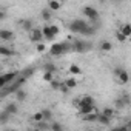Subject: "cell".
Wrapping results in <instances>:
<instances>
[{"mask_svg": "<svg viewBox=\"0 0 131 131\" xmlns=\"http://www.w3.org/2000/svg\"><path fill=\"white\" fill-rule=\"evenodd\" d=\"M70 29L73 32H80V34H93V28L88 26V23L85 20H80V19H76L71 25H70Z\"/></svg>", "mask_w": 131, "mask_h": 131, "instance_id": "6da1fadb", "label": "cell"}, {"mask_svg": "<svg viewBox=\"0 0 131 131\" xmlns=\"http://www.w3.org/2000/svg\"><path fill=\"white\" fill-rule=\"evenodd\" d=\"M68 49H71V46H70L68 43H54V45H51L49 52H51L52 56H62V54L67 52Z\"/></svg>", "mask_w": 131, "mask_h": 131, "instance_id": "7a4b0ae2", "label": "cell"}, {"mask_svg": "<svg viewBox=\"0 0 131 131\" xmlns=\"http://www.w3.org/2000/svg\"><path fill=\"white\" fill-rule=\"evenodd\" d=\"M42 39H43L42 29L32 28V29L29 31V40H31V42H34V43H39V42H42Z\"/></svg>", "mask_w": 131, "mask_h": 131, "instance_id": "3957f363", "label": "cell"}, {"mask_svg": "<svg viewBox=\"0 0 131 131\" xmlns=\"http://www.w3.org/2000/svg\"><path fill=\"white\" fill-rule=\"evenodd\" d=\"M83 14H85L90 20H97V19H99V13H97V9L93 8V6H85V8H83Z\"/></svg>", "mask_w": 131, "mask_h": 131, "instance_id": "277c9868", "label": "cell"}, {"mask_svg": "<svg viewBox=\"0 0 131 131\" xmlns=\"http://www.w3.org/2000/svg\"><path fill=\"white\" fill-rule=\"evenodd\" d=\"M116 76L119 77V83H122V85H125L126 82H128V73L125 71V70H120V68H116Z\"/></svg>", "mask_w": 131, "mask_h": 131, "instance_id": "5b68a950", "label": "cell"}, {"mask_svg": "<svg viewBox=\"0 0 131 131\" xmlns=\"http://www.w3.org/2000/svg\"><path fill=\"white\" fill-rule=\"evenodd\" d=\"M13 37H14L13 31H9V29H0V39H2V40L8 42V40H13Z\"/></svg>", "mask_w": 131, "mask_h": 131, "instance_id": "8992f818", "label": "cell"}, {"mask_svg": "<svg viewBox=\"0 0 131 131\" xmlns=\"http://www.w3.org/2000/svg\"><path fill=\"white\" fill-rule=\"evenodd\" d=\"M77 108H79V113H80L82 116H83V114H88V113H91V111L96 110L94 105H79Z\"/></svg>", "mask_w": 131, "mask_h": 131, "instance_id": "52a82bcc", "label": "cell"}, {"mask_svg": "<svg viewBox=\"0 0 131 131\" xmlns=\"http://www.w3.org/2000/svg\"><path fill=\"white\" fill-rule=\"evenodd\" d=\"M42 34H43V37L46 39V40H52L56 36L51 32V29H49V25H45L43 28H42Z\"/></svg>", "mask_w": 131, "mask_h": 131, "instance_id": "ba28073f", "label": "cell"}, {"mask_svg": "<svg viewBox=\"0 0 131 131\" xmlns=\"http://www.w3.org/2000/svg\"><path fill=\"white\" fill-rule=\"evenodd\" d=\"M74 49H76V51H79V52H82V51H86V49H90V45H88V43H85V42H80V40H77V42L74 43Z\"/></svg>", "mask_w": 131, "mask_h": 131, "instance_id": "9c48e42d", "label": "cell"}, {"mask_svg": "<svg viewBox=\"0 0 131 131\" xmlns=\"http://www.w3.org/2000/svg\"><path fill=\"white\" fill-rule=\"evenodd\" d=\"M19 25H20L25 31H31V29H32V20H29V19L20 20V22H19Z\"/></svg>", "mask_w": 131, "mask_h": 131, "instance_id": "30bf717a", "label": "cell"}, {"mask_svg": "<svg viewBox=\"0 0 131 131\" xmlns=\"http://www.w3.org/2000/svg\"><path fill=\"white\" fill-rule=\"evenodd\" d=\"M17 73H8V74H5V76H2L3 77V80H5V83L8 85V83H11V82H14L16 79H17Z\"/></svg>", "mask_w": 131, "mask_h": 131, "instance_id": "8fae6325", "label": "cell"}, {"mask_svg": "<svg viewBox=\"0 0 131 131\" xmlns=\"http://www.w3.org/2000/svg\"><path fill=\"white\" fill-rule=\"evenodd\" d=\"M79 105H94V99H93L91 96H85V97H82V99L79 100L77 106H79Z\"/></svg>", "mask_w": 131, "mask_h": 131, "instance_id": "7c38bea8", "label": "cell"}, {"mask_svg": "<svg viewBox=\"0 0 131 131\" xmlns=\"http://www.w3.org/2000/svg\"><path fill=\"white\" fill-rule=\"evenodd\" d=\"M97 116H99V114H97L96 110H94V111H91V113H88V114H83V117H85L83 120H86V122H96V120H97Z\"/></svg>", "mask_w": 131, "mask_h": 131, "instance_id": "4fadbf2b", "label": "cell"}, {"mask_svg": "<svg viewBox=\"0 0 131 131\" xmlns=\"http://www.w3.org/2000/svg\"><path fill=\"white\" fill-rule=\"evenodd\" d=\"M60 6H62V2H59V0H49V2H48V8L52 9V11L60 9Z\"/></svg>", "mask_w": 131, "mask_h": 131, "instance_id": "5bb4252c", "label": "cell"}, {"mask_svg": "<svg viewBox=\"0 0 131 131\" xmlns=\"http://www.w3.org/2000/svg\"><path fill=\"white\" fill-rule=\"evenodd\" d=\"M0 56H5V57H9V56H14V51L6 48V46H2L0 45Z\"/></svg>", "mask_w": 131, "mask_h": 131, "instance_id": "9a60e30c", "label": "cell"}, {"mask_svg": "<svg viewBox=\"0 0 131 131\" xmlns=\"http://www.w3.org/2000/svg\"><path fill=\"white\" fill-rule=\"evenodd\" d=\"M5 111H6V113H9V114L13 116V114H16V113L19 111V108H17V105H16V103H8V106L5 108Z\"/></svg>", "mask_w": 131, "mask_h": 131, "instance_id": "2e32d148", "label": "cell"}, {"mask_svg": "<svg viewBox=\"0 0 131 131\" xmlns=\"http://www.w3.org/2000/svg\"><path fill=\"white\" fill-rule=\"evenodd\" d=\"M70 73L73 74V76H79V74H82V70L77 67V65H70Z\"/></svg>", "mask_w": 131, "mask_h": 131, "instance_id": "e0dca14e", "label": "cell"}, {"mask_svg": "<svg viewBox=\"0 0 131 131\" xmlns=\"http://www.w3.org/2000/svg\"><path fill=\"white\" fill-rule=\"evenodd\" d=\"M120 32L125 36V37H129L131 36V26L128 25V23H125L123 26H122V29H120Z\"/></svg>", "mask_w": 131, "mask_h": 131, "instance_id": "ac0fdd59", "label": "cell"}, {"mask_svg": "<svg viewBox=\"0 0 131 131\" xmlns=\"http://www.w3.org/2000/svg\"><path fill=\"white\" fill-rule=\"evenodd\" d=\"M63 83H65V85H67L68 88H74V86L77 85V80H76L74 77H68V79H67V80H65Z\"/></svg>", "mask_w": 131, "mask_h": 131, "instance_id": "d6986e66", "label": "cell"}, {"mask_svg": "<svg viewBox=\"0 0 131 131\" xmlns=\"http://www.w3.org/2000/svg\"><path fill=\"white\" fill-rule=\"evenodd\" d=\"M16 97H17V100H20V102H22V100H25V99H26V93L17 88V90H16Z\"/></svg>", "mask_w": 131, "mask_h": 131, "instance_id": "ffe728a7", "label": "cell"}, {"mask_svg": "<svg viewBox=\"0 0 131 131\" xmlns=\"http://www.w3.org/2000/svg\"><path fill=\"white\" fill-rule=\"evenodd\" d=\"M110 117H106V116H103V114H100V116H97V122H100L102 125H108L110 123Z\"/></svg>", "mask_w": 131, "mask_h": 131, "instance_id": "44dd1931", "label": "cell"}, {"mask_svg": "<svg viewBox=\"0 0 131 131\" xmlns=\"http://www.w3.org/2000/svg\"><path fill=\"white\" fill-rule=\"evenodd\" d=\"M42 116H43V120H51V119H52L51 110H43V111H42Z\"/></svg>", "mask_w": 131, "mask_h": 131, "instance_id": "7402d4cb", "label": "cell"}, {"mask_svg": "<svg viewBox=\"0 0 131 131\" xmlns=\"http://www.w3.org/2000/svg\"><path fill=\"white\" fill-rule=\"evenodd\" d=\"M111 48H113V45L110 42H102L100 43V49L102 51H111Z\"/></svg>", "mask_w": 131, "mask_h": 131, "instance_id": "603a6c76", "label": "cell"}, {"mask_svg": "<svg viewBox=\"0 0 131 131\" xmlns=\"http://www.w3.org/2000/svg\"><path fill=\"white\" fill-rule=\"evenodd\" d=\"M42 17H43V20H49V19H51V11H49L48 8H45V9L42 11Z\"/></svg>", "mask_w": 131, "mask_h": 131, "instance_id": "cb8c5ba5", "label": "cell"}, {"mask_svg": "<svg viewBox=\"0 0 131 131\" xmlns=\"http://www.w3.org/2000/svg\"><path fill=\"white\" fill-rule=\"evenodd\" d=\"M32 122H40V120H43V116H42V111H39V113H36V114H32Z\"/></svg>", "mask_w": 131, "mask_h": 131, "instance_id": "d4e9b609", "label": "cell"}, {"mask_svg": "<svg viewBox=\"0 0 131 131\" xmlns=\"http://www.w3.org/2000/svg\"><path fill=\"white\" fill-rule=\"evenodd\" d=\"M9 116H11V114H9V113H6V111L0 113V122H2V123H3V122H6V120L9 119Z\"/></svg>", "mask_w": 131, "mask_h": 131, "instance_id": "484cf974", "label": "cell"}, {"mask_svg": "<svg viewBox=\"0 0 131 131\" xmlns=\"http://www.w3.org/2000/svg\"><path fill=\"white\" fill-rule=\"evenodd\" d=\"M45 71H49V73H56V67L52 63H45Z\"/></svg>", "mask_w": 131, "mask_h": 131, "instance_id": "4316f807", "label": "cell"}, {"mask_svg": "<svg viewBox=\"0 0 131 131\" xmlns=\"http://www.w3.org/2000/svg\"><path fill=\"white\" fill-rule=\"evenodd\" d=\"M116 39H117V40H119V42H122V43H123V42H126V40H128V37H125V36H123V34H122V32H120V31H119V32H116Z\"/></svg>", "mask_w": 131, "mask_h": 131, "instance_id": "83f0119b", "label": "cell"}, {"mask_svg": "<svg viewBox=\"0 0 131 131\" xmlns=\"http://www.w3.org/2000/svg\"><path fill=\"white\" fill-rule=\"evenodd\" d=\"M52 74H54V73L45 71V74H43V80H45V82H51V80H52Z\"/></svg>", "mask_w": 131, "mask_h": 131, "instance_id": "f1b7e54d", "label": "cell"}, {"mask_svg": "<svg viewBox=\"0 0 131 131\" xmlns=\"http://www.w3.org/2000/svg\"><path fill=\"white\" fill-rule=\"evenodd\" d=\"M49 29H51V32H52L54 36H57V34L60 32V28H59V26H56V25H49Z\"/></svg>", "mask_w": 131, "mask_h": 131, "instance_id": "f546056e", "label": "cell"}, {"mask_svg": "<svg viewBox=\"0 0 131 131\" xmlns=\"http://www.w3.org/2000/svg\"><path fill=\"white\" fill-rule=\"evenodd\" d=\"M113 113H114V111H113V110H111V108H106V110H103V113H102V114H103V116H106V117H110V119H111V117H113Z\"/></svg>", "mask_w": 131, "mask_h": 131, "instance_id": "4dcf8cb0", "label": "cell"}, {"mask_svg": "<svg viewBox=\"0 0 131 131\" xmlns=\"http://www.w3.org/2000/svg\"><path fill=\"white\" fill-rule=\"evenodd\" d=\"M49 83H51L52 90H59V86H60V82H57V80H54V79H52V80H51Z\"/></svg>", "mask_w": 131, "mask_h": 131, "instance_id": "1f68e13d", "label": "cell"}, {"mask_svg": "<svg viewBox=\"0 0 131 131\" xmlns=\"http://www.w3.org/2000/svg\"><path fill=\"white\" fill-rule=\"evenodd\" d=\"M51 129H56V131H60V129H62V125H60V123H52V125H51Z\"/></svg>", "mask_w": 131, "mask_h": 131, "instance_id": "d6a6232c", "label": "cell"}, {"mask_svg": "<svg viewBox=\"0 0 131 131\" xmlns=\"http://www.w3.org/2000/svg\"><path fill=\"white\" fill-rule=\"evenodd\" d=\"M37 51H39V52H43V51H45V45L39 42V43H37Z\"/></svg>", "mask_w": 131, "mask_h": 131, "instance_id": "836d02e7", "label": "cell"}, {"mask_svg": "<svg viewBox=\"0 0 131 131\" xmlns=\"http://www.w3.org/2000/svg\"><path fill=\"white\" fill-rule=\"evenodd\" d=\"M116 106H117V108H123V106H125V103H123V100H122V99H119V100H116Z\"/></svg>", "mask_w": 131, "mask_h": 131, "instance_id": "e575fe53", "label": "cell"}, {"mask_svg": "<svg viewBox=\"0 0 131 131\" xmlns=\"http://www.w3.org/2000/svg\"><path fill=\"white\" fill-rule=\"evenodd\" d=\"M6 86V83H5V80H3V77L2 76H0V90H3Z\"/></svg>", "mask_w": 131, "mask_h": 131, "instance_id": "d590c367", "label": "cell"}, {"mask_svg": "<svg viewBox=\"0 0 131 131\" xmlns=\"http://www.w3.org/2000/svg\"><path fill=\"white\" fill-rule=\"evenodd\" d=\"M5 17H6V14H5V11H3V9H0V20H3Z\"/></svg>", "mask_w": 131, "mask_h": 131, "instance_id": "8d00e7d4", "label": "cell"}, {"mask_svg": "<svg viewBox=\"0 0 131 131\" xmlns=\"http://www.w3.org/2000/svg\"><path fill=\"white\" fill-rule=\"evenodd\" d=\"M59 2H65V0H59Z\"/></svg>", "mask_w": 131, "mask_h": 131, "instance_id": "74e56055", "label": "cell"}]
</instances>
